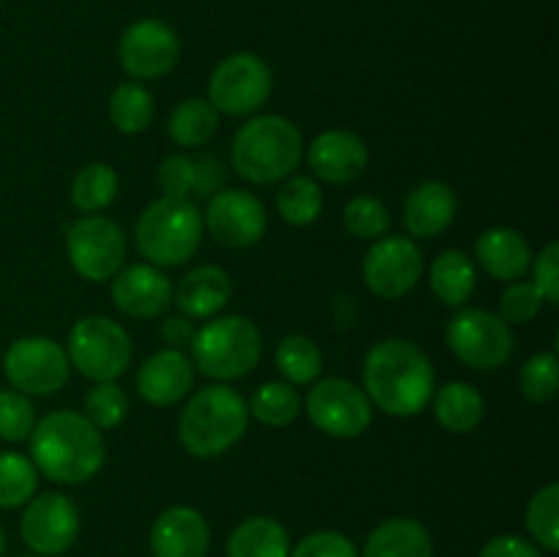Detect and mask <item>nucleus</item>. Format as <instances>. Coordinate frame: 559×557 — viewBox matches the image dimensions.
I'll return each instance as SVG.
<instances>
[{"label":"nucleus","instance_id":"33","mask_svg":"<svg viewBox=\"0 0 559 557\" xmlns=\"http://www.w3.org/2000/svg\"><path fill=\"white\" fill-rule=\"evenodd\" d=\"M276 366L289 386H311L322 371V353L309 336H284L276 347Z\"/></svg>","mask_w":559,"mask_h":557},{"label":"nucleus","instance_id":"28","mask_svg":"<svg viewBox=\"0 0 559 557\" xmlns=\"http://www.w3.org/2000/svg\"><path fill=\"white\" fill-rule=\"evenodd\" d=\"M169 137L180 147H202L218 131V112L205 98H186L173 109L167 123Z\"/></svg>","mask_w":559,"mask_h":557},{"label":"nucleus","instance_id":"14","mask_svg":"<svg viewBox=\"0 0 559 557\" xmlns=\"http://www.w3.org/2000/svg\"><path fill=\"white\" fill-rule=\"evenodd\" d=\"M118 60L134 80H158L180 60V38L173 25L156 16L131 22L118 42Z\"/></svg>","mask_w":559,"mask_h":557},{"label":"nucleus","instance_id":"35","mask_svg":"<svg viewBox=\"0 0 559 557\" xmlns=\"http://www.w3.org/2000/svg\"><path fill=\"white\" fill-rule=\"evenodd\" d=\"M527 530L535 546L544 552H559V484H546L533 495L527 506Z\"/></svg>","mask_w":559,"mask_h":557},{"label":"nucleus","instance_id":"42","mask_svg":"<svg viewBox=\"0 0 559 557\" xmlns=\"http://www.w3.org/2000/svg\"><path fill=\"white\" fill-rule=\"evenodd\" d=\"M289 557H360L358 546L336 530H320L298 541Z\"/></svg>","mask_w":559,"mask_h":557},{"label":"nucleus","instance_id":"20","mask_svg":"<svg viewBox=\"0 0 559 557\" xmlns=\"http://www.w3.org/2000/svg\"><path fill=\"white\" fill-rule=\"evenodd\" d=\"M194 386V364L183 349H158L136 371V391L153 407H173L189 396Z\"/></svg>","mask_w":559,"mask_h":557},{"label":"nucleus","instance_id":"19","mask_svg":"<svg viewBox=\"0 0 559 557\" xmlns=\"http://www.w3.org/2000/svg\"><path fill=\"white\" fill-rule=\"evenodd\" d=\"M369 164V147L364 137L353 131H322L309 145V167L325 183H353Z\"/></svg>","mask_w":559,"mask_h":557},{"label":"nucleus","instance_id":"40","mask_svg":"<svg viewBox=\"0 0 559 557\" xmlns=\"http://www.w3.org/2000/svg\"><path fill=\"white\" fill-rule=\"evenodd\" d=\"M544 295L535 289L533 282H511V287L500 298V317L508 325L511 322L513 325H522V322L535 320L540 315V309H544Z\"/></svg>","mask_w":559,"mask_h":557},{"label":"nucleus","instance_id":"8","mask_svg":"<svg viewBox=\"0 0 559 557\" xmlns=\"http://www.w3.org/2000/svg\"><path fill=\"white\" fill-rule=\"evenodd\" d=\"M445 339L451 353L475 371L502 369L516 347L511 325L486 309H462L453 315Z\"/></svg>","mask_w":559,"mask_h":557},{"label":"nucleus","instance_id":"15","mask_svg":"<svg viewBox=\"0 0 559 557\" xmlns=\"http://www.w3.org/2000/svg\"><path fill=\"white\" fill-rule=\"evenodd\" d=\"M424 276V254L409 238L374 240L364 257L366 287L377 298L396 300L407 295Z\"/></svg>","mask_w":559,"mask_h":557},{"label":"nucleus","instance_id":"39","mask_svg":"<svg viewBox=\"0 0 559 557\" xmlns=\"http://www.w3.org/2000/svg\"><path fill=\"white\" fill-rule=\"evenodd\" d=\"M36 426L33 402L20 391H0V440L22 442Z\"/></svg>","mask_w":559,"mask_h":557},{"label":"nucleus","instance_id":"41","mask_svg":"<svg viewBox=\"0 0 559 557\" xmlns=\"http://www.w3.org/2000/svg\"><path fill=\"white\" fill-rule=\"evenodd\" d=\"M158 186H162L164 197H178V200H189L194 194L197 186V164L194 158L183 156V153H173L158 164Z\"/></svg>","mask_w":559,"mask_h":557},{"label":"nucleus","instance_id":"46","mask_svg":"<svg viewBox=\"0 0 559 557\" xmlns=\"http://www.w3.org/2000/svg\"><path fill=\"white\" fill-rule=\"evenodd\" d=\"M158 333H162V339L173 349H183V347H191V339H194V325H191V320L186 315L167 317V320L162 322V328H158Z\"/></svg>","mask_w":559,"mask_h":557},{"label":"nucleus","instance_id":"1","mask_svg":"<svg viewBox=\"0 0 559 557\" xmlns=\"http://www.w3.org/2000/svg\"><path fill=\"white\" fill-rule=\"evenodd\" d=\"M364 386L371 404L388 415H418L435 396V366L418 344L382 339L366 353Z\"/></svg>","mask_w":559,"mask_h":557},{"label":"nucleus","instance_id":"10","mask_svg":"<svg viewBox=\"0 0 559 557\" xmlns=\"http://www.w3.org/2000/svg\"><path fill=\"white\" fill-rule=\"evenodd\" d=\"M69 355L47 336H22L3 355V375L25 396L58 393L69 380Z\"/></svg>","mask_w":559,"mask_h":557},{"label":"nucleus","instance_id":"12","mask_svg":"<svg viewBox=\"0 0 559 557\" xmlns=\"http://www.w3.org/2000/svg\"><path fill=\"white\" fill-rule=\"evenodd\" d=\"M69 262L87 282H107L126 262V235L118 222L87 213L71 224L66 238Z\"/></svg>","mask_w":559,"mask_h":557},{"label":"nucleus","instance_id":"36","mask_svg":"<svg viewBox=\"0 0 559 557\" xmlns=\"http://www.w3.org/2000/svg\"><path fill=\"white\" fill-rule=\"evenodd\" d=\"M344 227L360 240H380L391 227V213L377 197H353L344 208Z\"/></svg>","mask_w":559,"mask_h":557},{"label":"nucleus","instance_id":"48","mask_svg":"<svg viewBox=\"0 0 559 557\" xmlns=\"http://www.w3.org/2000/svg\"><path fill=\"white\" fill-rule=\"evenodd\" d=\"M14 557H36V555H14Z\"/></svg>","mask_w":559,"mask_h":557},{"label":"nucleus","instance_id":"34","mask_svg":"<svg viewBox=\"0 0 559 557\" xmlns=\"http://www.w3.org/2000/svg\"><path fill=\"white\" fill-rule=\"evenodd\" d=\"M38 470L27 457L14 451L0 453V508L11 511L36 495Z\"/></svg>","mask_w":559,"mask_h":557},{"label":"nucleus","instance_id":"45","mask_svg":"<svg viewBox=\"0 0 559 557\" xmlns=\"http://www.w3.org/2000/svg\"><path fill=\"white\" fill-rule=\"evenodd\" d=\"M197 164V186L194 194L197 197H213L216 191H222L224 186V169L218 164L216 156H200L194 158Z\"/></svg>","mask_w":559,"mask_h":557},{"label":"nucleus","instance_id":"5","mask_svg":"<svg viewBox=\"0 0 559 557\" xmlns=\"http://www.w3.org/2000/svg\"><path fill=\"white\" fill-rule=\"evenodd\" d=\"M202 213L194 202L158 197L136 218L134 240L140 254L156 268L189 262L202 244Z\"/></svg>","mask_w":559,"mask_h":557},{"label":"nucleus","instance_id":"16","mask_svg":"<svg viewBox=\"0 0 559 557\" xmlns=\"http://www.w3.org/2000/svg\"><path fill=\"white\" fill-rule=\"evenodd\" d=\"M202 224L213 238L229 249H249L260 244L267 229V216L262 202L243 189H222L207 197Z\"/></svg>","mask_w":559,"mask_h":557},{"label":"nucleus","instance_id":"7","mask_svg":"<svg viewBox=\"0 0 559 557\" xmlns=\"http://www.w3.org/2000/svg\"><path fill=\"white\" fill-rule=\"evenodd\" d=\"M66 355L69 364L87 380H118L131 364V339L126 328L109 317H82L71 328Z\"/></svg>","mask_w":559,"mask_h":557},{"label":"nucleus","instance_id":"9","mask_svg":"<svg viewBox=\"0 0 559 557\" xmlns=\"http://www.w3.org/2000/svg\"><path fill=\"white\" fill-rule=\"evenodd\" d=\"M273 91L271 66L254 52H235L218 60L207 82V102L224 115H249L267 102Z\"/></svg>","mask_w":559,"mask_h":557},{"label":"nucleus","instance_id":"18","mask_svg":"<svg viewBox=\"0 0 559 557\" xmlns=\"http://www.w3.org/2000/svg\"><path fill=\"white\" fill-rule=\"evenodd\" d=\"M211 528L191 506H173L156 517L151 528L153 557H207Z\"/></svg>","mask_w":559,"mask_h":557},{"label":"nucleus","instance_id":"6","mask_svg":"<svg viewBox=\"0 0 559 557\" xmlns=\"http://www.w3.org/2000/svg\"><path fill=\"white\" fill-rule=\"evenodd\" d=\"M262 355V333L240 315L216 317L191 339V364L211 380H240Z\"/></svg>","mask_w":559,"mask_h":557},{"label":"nucleus","instance_id":"31","mask_svg":"<svg viewBox=\"0 0 559 557\" xmlns=\"http://www.w3.org/2000/svg\"><path fill=\"white\" fill-rule=\"evenodd\" d=\"M249 415L265 426H289L300 415L298 388L284 380L262 382L251 396Z\"/></svg>","mask_w":559,"mask_h":557},{"label":"nucleus","instance_id":"43","mask_svg":"<svg viewBox=\"0 0 559 557\" xmlns=\"http://www.w3.org/2000/svg\"><path fill=\"white\" fill-rule=\"evenodd\" d=\"M533 268V284L540 295H544L546 304L557 306L559 304V244L551 240L544 251L538 254Z\"/></svg>","mask_w":559,"mask_h":557},{"label":"nucleus","instance_id":"3","mask_svg":"<svg viewBox=\"0 0 559 557\" xmlns=\"http://www.w3.org/2000/svg\"><path fill=\"white\" fill-rule=\"evenodd\" d=\"M304 134L282 115L246 120L233 140V169L243 180L271 186L289 178L304 158Z\"/></svg>","mask_w":559,"mask_h":557},{"label":"nucleus","instance_id":"25","mask_svg":"<svg viewBox=\"0 0 559 557\" xmlns=\"http://www.w3.org/2000/svg\"><path fill=\"white\" fill-rule=\"evenodd\" d=\"M289 533L271 517H249L229 533L227 557H289Z\"/></svg>","mask_w":559,"mask_h":557},{"label":"nucleus","instance_id":"44","mask_svg":"<svg viewBox=\"0 0 559 557\" xmlns=\"http://www.w3.org/2000/svg\"><path fill=\"white\" fill-rule=\"evenodd\" d=\"M478 557H544V549L535 546L533 541L522 538V535H495L491 541H486L484 549Z\"/></svg>","mask_w":559,"mask_h":557},{"label":"nucleus","instance_id":"47","mask_svg":"<svg viewBox=\"0 0 559 557\" xmlns=\"http://www.w3.org/2000/svg\"><path fill=\"white\" fill-rule=\"evenodd\" d=\"M5 530H3V524H0V557H3V552H5Z\"/></svg>","mask_w":559,"mask_h":557},{"label":"nucleus","instance_id":"4","mask_svg":"<svg viewBox=\"0 0 559 557\" xmlns=\"http://www.w3.org/2000/svg\"><path fill=\"white\" fill-rule=\"evenodd\" d=\"M249 404L235 388L216 382L191 393L178 420V437L197 459L222 457L246 435Z\"/></svg>","mask_w":559,"mask_h":557},{"label":"nucleus","instance_id":"29","mask_svg":"<svg viewBox=\"0 0 559 557\" xmlns=\"http://www.w3.org/2000/svg\"><path fill=\"white\" fill-rule=\"evenodd\" d=\"M276 211L293 227H306V224L317 222V216L322 213L320 183L309 175L284 178L282 189L276 194Z\"/></svg>","mask_w":559,"mask_h":557},{"label":"nucleus","instance_id":"26","mask_svg":"<svg viewBox=\"0 0 559 557\" xmlns=\"http://www.w3.org/2000/svg\"><path fill=\"white\" fill-rule=\"evenodd\" d=\"M435 415L442 429L467 435L478 429L486 415V402L469 382H445L435 393Z\"/></svg>","mask_w":559,"mask_h":557},{"label":"nucleus","instance_id":"22","mask_svg":"<svg viewBox=\"0 0 559 557\" xmlns=\"http://www.w3.org/2000/svg\"><path fill=\"white\" fill-rule=\"evenodd\" d=\"M233 298V278L218 265L191 268L175 289V304L189 320L213 317Z\"/></svg>","mask_w":559,"mask_h":557},{"label":"nucleus","instance_id":"30","mask_svg":"<svg viewBox=\"0 0 559 557\" xmlns=\"http://www.w3.org/2000/svg\"><path fill=\"white\" fill-rule=\"evenodd\" d=\"M118 173H115L109 164H87L80 173L74 175V183H71V202H74L76 211L82 213H98L107 205H112V200L118 197Z\"/></svg>","mask_w":559,"mask_h":557},{"label":"nucleus","instance_id":"2","mask_svg":"<svg viewBox=\"0 0 559 557\" xmlns=\"http://www.w3.org/2000/svg\"><path fill=\"white\" fill-rule=\"evenodd\" d=\"M31 462L58 484H85L104 467L107 448L102 429L74 410H58L36 420L31 431Z\"/></svg>","mask_w":559,"mask_h":557},{"label":"nucleus","instance_id":"24","mask_svg":"<svg viewBox=\"0 0 559 557\" xmlns=\"http://www.w3.org/2000/svg\"><path fill=\"white\" fill-rule=\"evenodd\" d=\"M364 557H435V541L420 522L396 517L371 530Z\"/></svg>","mask_w":559,"mask_h":557},{"label":"nucleus","instance_id":"38","mask_svg":"<svg viewBox=\"0 0 559 557\" xmlns=\"http://www.w3.org/2000/svg\"><path fill=\"white\" fill-rule=\"evenodd\" d=\"M129 413V399L115 380L96 382L85 396V418L96 429H115Z\"/></svg>","mask_w":559,"mask_h":557},{"label":"nucleus","instance_id":"13","mask_svg":"<svg viewBox=\"0 0 559 557\" xmlns=\"http://www.w3.org/2000/svg\"><path fill=\"white\" fill-rule=\"evenodd\" d=\"M20 535L31 555H66L80 535V511H76L74 500L58 495V491H47V495L38 497L33 495L22 511Z\"/></svg>","mask_w":559,"mask_h":557},{"label":"nucleus","instance_id":"32","mask_svg":"<svg viewBox=\"0 0 559 557\" xmlns=\"http://www.w3.org/2000/svg\"><path fill=\"white\" fill-rule=\"evenodd\" d=\"M153 96L136 82H123L109 96V120L120 134H140L153 120Z\"/></svg>","mask_w":559,"mask_h":557},{"label":"nucleus","instance_id":"17","mask_svg":"<svg viewBox=\"0 0 559 557\" xmlns=\"http://www.w3.org/2000/svg\"><path fill=\"white\" fill-rule=\"evenodd\" d=\"M112 300L123 315L136 320L162 317L173 304V284L151 262L120 268L112 276Z\"/></svg>","mask_w":559,"mask_h":557},{"label":"nucleus","instance_id":"11","mask_svg":"<svg viewBox=\"0 0 559 557\" xmlns=\"http://www.w3.org/2000/svg\"><path fill=\"white\" fill-rule=\"evenodd\" d=\"M306 413H309L311 424L325 431L328 437L353 440L371 426L374 404L355 382L342 380V377H325V380H314V388L306 399Z\"/></svg>","mask_w":559,"mask_h":557},{"label":"nucleus","instance_id":"21","mask_svg":"<svg viewBox=\"0 0 559 557\" xmlns=\"http://www.w3.org/2000/svg\"><path fill=\"white\" fill-rule=\"evenodd\" d=\"M456 191L442 180H424L404 200V227L415 238H437L456 218Z\"/></svg>","mask_w":559,"mask_h":557},{"label":"nucleus","instance_id":"23","mask_svg":"<svg viewBox=\"0 0 559 557\" xmlns=\"http://www.w3.org/2000/svg\"><path fill=\"white\" fill-rule=\"evenodd\" d=\"M475 257L489 276L519 282L533 265V251L522 233L511 227H491L475 244Z\"/></svg>","mask_w":559,"mask_h":557},{"label":"nucleus","instance_id":"27","mask_svg":"<svg viewBox=\"0 0 559 557\" xmlns=\"http://www.w3.org/2000/svg\"><path fill=\"white\" fill-rule=\"evenodd\" d=\"M431 293L445 306H464L475 289V265L464 251L448 249L429 268Z\"/></svg>","mask_w":559,"mask_h":557},{"label":"nucleus","instance_id":"37","mask_svg":"<svg viewBox=\"0 0 559 557\" xmlns=\"http://www.w3.org/2000/svg\"><path fill=\"white\" fill-rule=\"evenodd\" d=\"M519 388L524 399L535 404H546L557 396L559 391V364L555 353H535L530 355L527 364L519 371Z\"/></svg>","mask_w":559,"mask_h":557}]
</instances>
